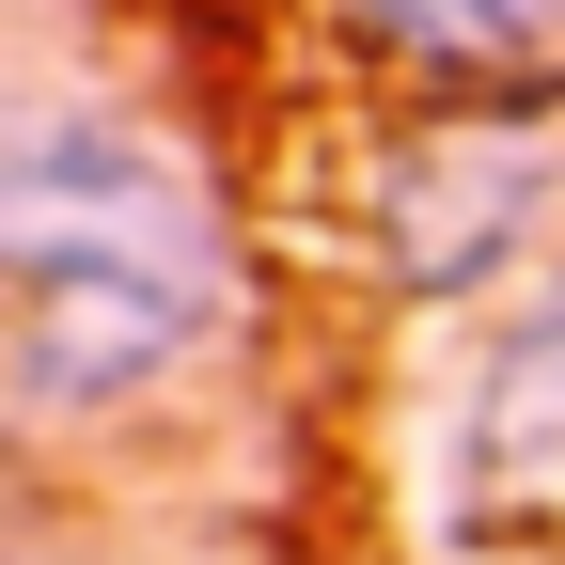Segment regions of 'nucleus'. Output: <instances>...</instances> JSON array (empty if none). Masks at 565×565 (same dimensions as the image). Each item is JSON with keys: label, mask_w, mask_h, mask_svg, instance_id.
Instances as JSON below:
<instances>
[{"label": "nucleus", "mask_w": 565, "mask_h": 565, "mask_svg": "<svg viewBox=\"0 0 565 565\" xmlns=\"http://www.w3.org/2000/svg\"><path fill=\"white\" fill-rule=\"evenodd\" d=\"M0 565H110V550L63 534V519H17V503H0Z\"/></svg>", "instance_id": "5"}, {"label": "nucleus", "mask_w": 565, "mask_h": 565, "mask_svg": "<svg viewBox=\"0 0 565 565\" xmlns=\"http://www.w3.org/2000/svg\"><path fill=\"white\" fill-rule=\"evenodd\" d=\"M565 252V79L534 95H393L345 158V267L393 315H503Z\"/></svg>", "instance_id": "2"}, {"label": "nucleus", "mask_w": 565, "mask_h": 565, "mask_svg": "<svg viewBox=\"0 0 565 565\" xmlns=\"http://www.w3.org/2000/svg\"><path fill=\"white\" fill-rule=\"evenodd\" d=\"M315 47L377 95H534L565 79V0H315Z\"/></svg>", "instance_id": "3"}, {"label": "nucleus", "mask_w": 565, "mask_h": 565, "mask_svg": "<svg viewBox=\"0 0 565 565\" xmlns=\"http://www.w3.org/2000/svg\"><path fill=\"white\" fill-rule=\"evenodd\" d=\"M565 471V252L519 282L471 345V393H456V503H534Z\"/></svg>", "instance_id": "4"}, {"label": "nucleus", "mask_w": 565, "mask_h": 565, "mask_svg": "<svg viewBox=\"0 0 565 565\" xmlns=\"http://www.w3.org/2000/svg\"><path fill=\"white\" fill-rule=\"evenodd\" d=\"M267 345V236L189 95L0 79V456H126Z\"/></svg>", "instance_id": "1"}]
</instances>
